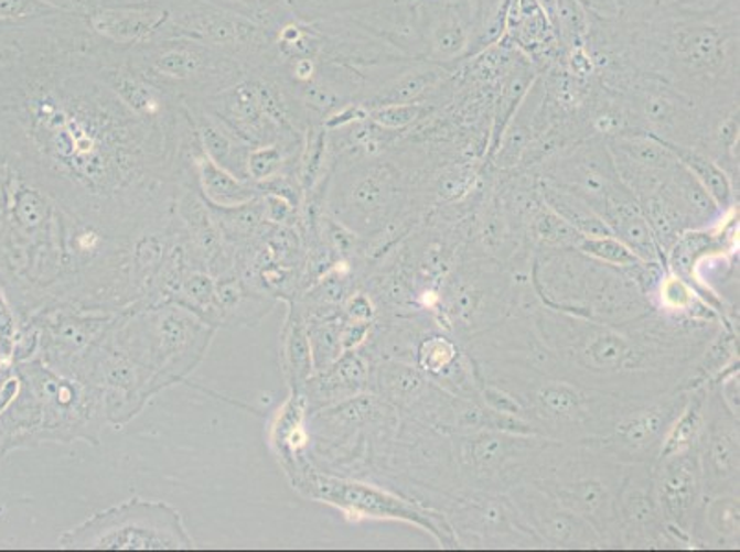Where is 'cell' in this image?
I'll return each mask as SVG.
<instances>
[{
    "label": "cell",
    "mask_w": 740,
    "mask_h": 552,
    "mask_svg": "<svg viewBox=\"0 0 740 552\" xmlns=\"http://www.w3.org/2000/svg\"><path fill=\"white\" fill-rule=\"evenodd\" d=\"M659 140V139H657ZM663 142V140H662ZM673 155L689 170L698 183L706 188L707 194L715 199L718 207L728 208L733 202V183L722 166H718L711 156H707L704 151L696 150L693 145L673 144V142H663Z\"/></svg>",
    "instance_id": "cell-13"
},
{
    "label": "cell",
    "mask_w": 740,
    "mask_h": 552,
    "mask_svg": "<svg viewBox=\"0 0 740 552\" xmlns=\"http://www.w3.org/2000/svg\"><path fill=\"white\" fill-rule=\"evenodd\" d=\"M18 375L23 391L12 411L0 420V427H4L2 453L43 442H98L93 431L98 430L96 419L106 409L96 387L57 372L43 361L21 362Z\"/></svg>",
    "instance_id": "cell-2"
},
{
    "label": "cell",
    "mask_w": 740,
    "mask_h": 552,
    "mask_svg": "<svg viewBox=\"0 0 740 552\" xmlns=\"http://www.w3.org/2000/svg\"><path fill=\"white\" fill-rule=\"evenodd\" d=\"M118 93L122 95L124 100L128 101L129 106H133L137 111H150L151 98L150 93L135 84L131 79H120L118 82Z\"/></svg>",
    "instance_id": "cell-38"
},
{
    "label": "cell",
    "mask_w": 740,
    "mask_h": 552,
    "mask_svg": "<svg viewBox=\"0 0 740 552\" xmlns=\"http://www.w3.org/2000/svg\"><path fill=\"white\" fill-rule=\"evenodd\" d=\"M466 513H472L473 521L486 532H502L507 530L513 524L511 516L513 513L507 510V502H502L500 499H475L470 502Z\"/></svg>",
    "instance_id": "cell-32"
},
{
    "label": "cell",
    "mask_w": 740,
    "mask_h": 552,
    "mask_svg": "<svg viewBox=\"0 0 740 552\" xmlns=\"http://www.w3.org/2000/svg\"><path fill=\"white\" fill-rule=\"evenodd\" d=\"M60 546L98 551H178L194 549L195 540L189 534L178 508L159 499L133 497L65 530L60 535Z\"/></svg>",
    "instance_id": "cell-3"
},
{
    "label": "cell",
    "mask_w": 740,
    "mask_h": 552,
    "mask_svg": "<svg viewBox=\"0 0 740 552\" xmlns=\"http://www.w3.org/2000/svg\"><path fill=\"white\" fill-rule=\"evenodd\" d=\"M346 315L352 318V321H362V323H368V318H373L374 307L371 304V299L367 295H356L354 299H351L348 306H346Z\"/></svg>",
    "instance_id": "cell-40"
},
{
    "label": "cell",
    "mask_w": 740,
    "mask_h": 552,
    "mask_svg": "<svg viewBox=\"0 0 740 552\" xmlns=\"http://www.w3.org/2000/svg\"><path fill=\"white\" fill-rule=\"evenodd\" d=\"M671 416L668 408H651L645 411L624 416L618 424V439L630 450H643L663 431Z\"/></svg>",
    "instance_id": "cell-17"
},
{
    "label": "cell",
    "mask_w": 740,
    "mask_h": 552,
    "mask_svg": "<svg viewBox=\"0 0 740 552\" xmlns=\"http://www.w3.org/2000/svg\"><path fill=\"white\" fill-rule=\"evenodd\" d=\"M663 461L667 463L657 475V501L668 519L684 523L700 494V466L693 458L684 457V453Z\"/></svg>",
    "instance_id": "cell-8"
},
{
    "label": "cell",
    "mask_w": 740,
    "mask_h": 552,
    "mask_svg": "<svg viewBox=\"0 0 740 552\" xmlns=\"http://www.w3.org/2000/svg\"><path fill=\"white\" fill-rule=\"evenodd\" d=\"M479 177V162L475 159L450 162L435 177V192L444 202H457L472 191Z\"/></svg>",
    "instance_id": "cell-23"
},
{
    "label": "cell",
    "mask_w": 740,
    "mask_h": 552,
    "mask_svg": "<svg viewBox=\"0 0 740 552\" xmlns=\"http://www.w3.org/2000/svg\"><path fill=\"white\" fill-rule=\"evenodd\" d=\"M406 196V178L390 162L360 167L345 194V213L363 229H373L389 218Z\"/></svg>",
    "instance_id": "cell-6"
},
{
    "label": "cell",
    "mask_w": 740,
    "mask_h": 552,
    "mask_svg": "<svg viewBox=\"0 0 740 552\" xmlns=\"http://www.w3.org/2000/svg\"><path fill=\"white\" fill-rule=\"evenodd\" d=\"M618 21V65L665 79L701 109L739 104V0Z\"/></svg>",
    "instance_id": "cell-1"
},
{
    "label": "cell",
    "mask_w": 740,
    "mask_h": 552,
    "mask_svg": "<svg viewBox=\"0 0 740 552\" xmlns=\"http://www.w3.org/2000/svg\"><path fill=\"white\" fill-rule=\"evenodd\" d=\"M32 0H0V15L2 18H19L32 12Z\"/></svg>",
    "instance_id": "cell-41"
},
{
    "label": "cell",
    "mask_w": 740,
    "mask_h": 552,
    "mask_svg": "<svg viewBox=\"0 0 740 552\" xmlns=\"http://www.w3.org/2000/svg\"><path fill=\"white\" fill-rule=\"evenodd\" d=\"M533 230H535V236H538L540 240L546 241V243H553V246H579V241L585 238L566 219L560 218L555 210L547 207L544 199L535 208Z\"/></svg>",
    "instance_id": "cell-27"
},
{
    "label": "cell",
    "mask_w": 740,
    "mask_h": 552,
    "mask_svg": "<svg viewBox=\"0 0 740 552\" xmlns=\"http://www.w3.org/2000/svg\"><path fill=\"white\" fill-rule=\"evenodd\" d=\"M280 153L274 148L269 150L255 151L249 161V172L253 173L255 178L269 177L271 173L279 167Z\"/></svg>",
    "instance_id": "cell-37"
},
{
    "label": "cell",
    "mask_w": 740,
    "mask_h": 552,
    "mask_svg": "<svg viewBox=\"0 0 740 552\" xmlns=\"http://www.w3.org/2000/svg\"><path fill=\"white\" fill-rule=\"evenodd\" d=\"M704 424V408L701 402L690 403L689 408L685 409L684 414L679 416L678 422L671 427L667 441L663 444L662 457H671V455H678L685 453L693 446V442L698 439Z\"/></svg>",
    "instance_id": "cell-26"
},
{
    "label": "cell",
    "mask_w": 740,
    "mask_h": 552,
    "mask_svg": "<svg viewBox=\"0 0 740 552\" xmlns=\"http://www.w3.org/2000/svg\"><path fill=\"white\" fill-rule=\"evenodd\" d=\"M203 59L200 52L189 51V48H178V51H168L161 56L153 59V67L159 73L167 74V76H175V78H192L194 74L200 73L203 67Z\"/></svg>",
    "instance_id": "cell-31"
},
{
    "label": "cell",
    "mask_w": 740,
    "mask_h": 552,
    "mask_svg": "<svg viewBox=\"0 0 740 552\" xmlns=\"http://www.w3.org/2000/svg\"><path fill=\"white\" fill-rule=\"evenodd\" d=\"M15 340H18L15 315H13L12 306H10L7 296L0 290V354L2 356L13 354Z\"/></svg>",
    "instance_id": "cell-35"
},
{
    "label": "cell",
    "mask_w": 740,
    "mask_h": 552,
    "mask_svg": "<svg viewBox=\"0 0 740 552\" xmlns=\"http://www.w3.org/2000/svg\"><path fill=\"white\" fill-rule=\"evenodd\" d=\"M484 400L489 402L492 411H496V413L513 414V416L522 413L519 403L513 397H508L507 392L500 391L496 387H486L484 389Z\"/></svg>",
    "instance_id": "cell-39"
},
{
    "label": "cell",
    "mask_w": 740,
    "mask_h": 552,
    "mask_svg": "<svg viewBox=\"0 0 740 552\" xmlns=\"http://www.w3.org/2000/svg\"><path fill=\"white\" fill-rule=\"evenodd\" d=\"M418 359L423 370H428L431 375H440L455 361L457 348L451 340L444 337H431V339L423 340L418 351Z\"/></svg>",
    "instance_id": "cell-33"
},
{
    "label": "cell",
    "mask_w": 740,
    "mask_h": 552,
    "mask_svg": "<svg viewBox=\"0 0 740 552\" xmlns=\"http://www.w3.org/2000/svg\"><path fill=\"white\" fill-rule=\"evenodd\" d=\"M619 512L630 529H643L656 518V502L643 486H630L621 494Z\"/></svg>",
    "instance_id": "cell-30"
},
{
    "label": "cell",
    "mask_w": 740,
    "mask_h": 552,
    "mask_svg": "<svg viewBox=\"0 0 740 552\" xmlns=\"http://www.w3.org/2000/svg\"><path fill=\"white\" fill-rule=\"evenodd\" d=\"M575 357L590 370L619 372L637 367L643 354L612 329H590V334L577 340Z\"/></svg>",
    "instance_id": "cell-11"
},
{
    "label": "cell",
    "mask_w": 740,
    "mask_h": 552,
    "mask_svg": "<svg viewBox=\"0 0 740 552\" xmlns=\"http://www.w3.org/2000/svg\"><path fill=\"white\" fill-rule=\"evenodd\" d=\"M629 0H619V4H621V10H623L624 4H626Z\"/></svg>",
    "instance_id": "cell-42"
},
{
    "label": "cell",
    "mask_w": 740,
    "mask_h": 552,
    "mask_svg": "<svg viewBox=\"0 0 740 552\" xmlns=\"http://www.w3.org/2000/svg\"><path fill=\"white\" fill-rule=\"evenodd\" d=\"M201 181L205 188L206 199L214 203L217 207L234 208L242 207L245 203L251 202V186L242 183L233 175L223 172L214 162L205 161L201 164Z\"/></svg>",
    "instance_id": "cell-16"
},
{
    "label": "cell",
    "mask_w": 740,
    "mask_h": 552,
    "mask_svg": "<svg viewBox=\"0 0 740 552\" xmlns=\"http://www.w3.org/2000/svg\"><path fill=\"white\" fill-rule=\"evenodd\" d=\"M538 402L549 416L579 420L585 414L586 398L568 383H547L538 392Z\"/></svg>",
    "instance_id": "cell-24"
},
{
    "label": "cell",
    "mask_w": 740,
    "mask_h": 552,
    "mask_svg": "<svg viewBox=\"0 0 740 552\" xmlns=\"http://www.w3.org/2000/svg\"><path fill=\"white\" fill-rule=\"evenodd\" d=\"M308 339L312 348L313 368L324 370L343 356L341 332L343 323L337 317H324L308 324Z\"/></svg>",
    "instance_id": "cell-19"
},
{
    "label": "cell",
    "mask_w": 740,
    "mask_h": 552,
    "mask_svg": "<svg viewBox=\"0 0 740 552\" xmlns=\"http://www.w3.org/2000/svg\"><path fill=\"white\" fill-rule=\"evenodd\" d=\"M378 381L385 397L400 403L417 398L422 392L423 383H426L417 370H412L411 367H404V365L382 367Z\"/></svg>",
    "instance_id": "cell-25"
},
{
    "label": "cell",
    "mask_w": 740,
    "mask_h": 552,
    "mask_svg": "<svg viewBox=\"0 0 740 552\" xmlns=\"http://www.w3.org/2000/svg\"><path fill=\"white\" fill-rule=\"evenodd\" d=\"M662 301L665 306L673 307V310H687L693 306L695 295L689 285L685 284V280L673 277V279L663 280Z\"/></svg>",
    "instance_id": "cell-36"
},
{
    "label": "cell",
    "mask_w": 740,
    "mask_h": 552,
    "mask_svg": "<svg viewBox=\"0 0 740 552\" xmlns=\"http://www.w3.org/2000/svg\"><path fill=\"white\" fill-rule=\"evenodd\" d=\"M513 446L514 442L511 436L483 433V435L472 436L464 444L462 458L473 469L486 472V469L496 468L500 464L507 463L508 458L513 457Z\"/></svg>",
    "instance_id": "cell-18"
},
{
    "label": "cell",
    "mask_w": 740,
    "mask_h": 552,
    "mask_svg": "<svg viewBox=\"0 0 740 552\" xmlns=\"http://www.w3.org/2000/svg\"><path fill=\"white\" fill-rule=\"evenodd\" d=\"M706 477L717 483L733 479L739 472V442L728 431H715L706 444Z\"/></svg>",
    "instance_id": "cell-20"
},
{
    "label": "cell",
    "mask_w": 740,
    "mask_h": 552,
    "mask_svg": "<svg viewBox=\"0 0 740 552\" xmlns=\"http://www.w3.org/2000/svg\"><path fill=\"white\" fill-rule=\"evenodd\" d=\"M453 71L455 68H448L439 63L411 59L368 96V109L395 104H423L433 95L435 89H439L450 78Z\"/></svg>",
    "instance_id": "cell-7"
},
{
    "label": "cell",
    "mask_w": 740,
    "mask_h": 552,
    "mask_svg": "<svg viewBox=\"0 0 740 552\" xmlns=\"http://www.w3.org/2000/svg\"><path fill=\"white\" fill-rule=\"evenodd\" d=\"M580 251L590 257L599 258L602 262L621 266V268H635L640 266L641 258L634 251H630L623 241L613 236H599V238H582L579 241Z\"/></svg>",
    "instance_id": "cell-29"
},
{
    "label": "cell",
    "mask_w": 740,
    "mask_h": 552,
    "mask_svg": "<svg viewBox=\"0 0 740 552\" xmlns=\"http://www.w3.org/2000/svg\"><path fill=\"white\" fill-rule=\"evenodd\" d=\"M367 365L356 351H348L332 362L324 370H319L318 378H310L302 389H307L304 402L310 411L323 409L329 403L341 402L351 394H356L367 383ZM302 394V392H301Z\"/></svg>",
    "instance_id": "cell-9"
},
{
    "label": "cell",
    "mask_w": 740,
    "mask_h": 552,
    "mask_svg": "<svg viewBox=\"0 0 740 552\" xmlns=\"http://www.w3.org/2000/svg\"><path fill=\"white\" fill-rule=\"evenodd\" d=\"M194 32L203 35L208 41L214 43H223V45H233V43H244L257 35V30L249 26V24L242 23L239 19L225 18V15H217V13H203L190 24Z\"/></svg>",
    "instance_id": "cell-22"
},
{
    "label": "cell",
    "mask_w": 740,
    "mask_h": 552,
    "mask_svg": "<svg viewBox=\"0 0 740 552\" xmlns=\"http://www.w3.org/2000/svg\"><path fill=\"white\" fill-rule=\"evenodd\" d=\"M707 521L718 534H739V501L733 497L715 499L707 507Z\"/></svg>",
    "instance_id": "cell-34"
},
{
    "label": "cell",
    "mask_w": 740,
    "mask_h": 552,
    "mask_svg": "<svg viewBox=\"0 0 740 552\" xmlns=\"http://www.w3.org/2000/svg\"><path fill=\"white\" fill-rule=\"evenodd\" d=\"M157 23L155 12H106L95 18L96 30L117 41L139 40L155 29Z\"/></svg>",
    "instance_id": "cell-21"
},
{
    "label": "cell",
    "mask_w": 740,
    "mask_h": 552,
    "mask_svg": "<svg viewBox=\"0 0 740 552\" xmlns=\"http://www.w3.org/2000/svg\"><path fill=\"white\" fill-rule=\"evenodd\" d=\"M288 475L291 477L293 488L301 491L302 496L334 505L348 516L401 519L420 524L440 541H444L448 534L444 530H440V518L435 513L422 510L401 497L393 496L389 491L379 490L376 486L363 485L343 477H330L318 469L308 468L307 463L299 464L296 469L288 472Z\"/></svg>",
    "instance_id": "cell-4"
},
{
    "label": "cell",
    "mask_w": 740,
    "mask_h": 552,
    "mask_svg": "<svg viewBox=\"0 0 740 552\" xmlns=\"http://www.w3.org/2000/svg\"><path fill=\"white\" fill-rule=\"evenodd\" d=\"M541 181L571 192L601 216L608 199L626 188L615 172L607 139L597 134L566 145L541 162Z\"/></svg>",
    "instance_id": "cell-5"
},
{
    "label": "cell",
    "mask_w": 740,
    "mask_h": 552,
    "mask_svg": "<svg viewBox=\"0 0 740 552\" xmlns=\"http://www.w3.org/2000/svg\"><path fill=\"white\" fill-rule=\"evenodd\" d=\"M282 367L291 391L301 392L312 376L313 359L307 324L301 313L291 312L282 334Z\"/></svg>",
    "instance_id": "cell-14"
},
{
    "label": "cell",
    "mask_w": 740,
    "mask_h": 552,
    "mask_svg": "<svg viewBox=\"0 0 740 552\" xmlns=\"http://www.w3.org/2000/svg\"><path fill=\"white\" fill-rule=\"evenodd\" d=\"M428 104H395V106L373 107L368 109V118L376 126L390 131H407L428 115Z\"/></svg>",
    "instance_id": "cell-28"
},
{
    "label": "cell",
    "mask_w": 740,
    "mask_h": 552,
    "mask_svg": "<svg viewBox=\"0 0 740 552\" xmlns=\"http://www.w3.org/2000/svg\"><path fill=\"white\" fill-rule=\"evenodd\" d=\"M540 196L547 207L555 210L560 218L566 219L580 236L585 238H599V236H613L607 221L601 214L596 213L588 203L571 192L564 191L560 186L546 183L540 178Z\"/></svg>",
    "instance_id": "cell-12"
},
{
    "label": "cell",
    "mask_w": 740,
    "mask_h": 552,
    "mask_svg": "<svg viewBox=\"0 0 740 552\" xmlns=\"http://www.w3.org/2000/svg\"><path fill=\"white\" fill-rule=\"evenodd\" d=\"M557 501L585 519H601L610 510V494L601 480L582 477L557 488Z\"/></svg>",
    "instance_id": "cell-15"
},
{
    "label": "cell",
    "mask_w": 740,
    "mask_h": 552,
    "mask_svg": "<svg viewBox=\"0 0 740 552\" xmlns=\"http://www.w3.org/2000/svg\"><path fill=\"white\" fill-rule=\"evenodd\" d=\"M522 501H525L524 510L530 524L547 541L562 546L590 543V524L586 523L585 518L564 508L560 502L547 497L538 499V494H529Z\"/></svg>",
    "instance_id": "cell-10"
}]
</instances>
